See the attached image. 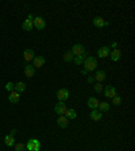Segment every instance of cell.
<instances>
[{"label": "cell", "instance_id": "1", "mask_svg": "<svg viewBox=\"0 0 135 151\" xmlns=\"http://www.w3.org/2000/svg\"><path fill=\"white\" fill-rule=\"evenodd\" d=\"M97 67V59L93 55H86L85 61H84V69L86 71H93Z\"/></svg>", "mask_w": 135, "mask_h": 151}, {"label": "cell", "instance_id": "2", "mask_svg": "<svg viewBox=\"0 0 135 151\" xmlns=\"http://www.w3.org/2000/svg\"><path fill=\"white\" fill-rule=\"evenodd\" d=\"M24 147L27 148V151H39L41 150V142L38 139L32 138L24 144Z\"/></svg>", "mask_w": 135, "mask_h": 151}, {"label": "cell", "instance_id": "3", "mask_svg": "<svg viewBox=\"0 0 135 151\" xmlns=\"http://www.w3.org/2000/svg\"><path fill=\"white\" fill-rule=\"evenodd\" d=\"M66 105H65V101H58L54 107V112L58 113L59 116H65V112H66Z\"/></svg>", "mask_w": 135, "mask_h": 151}, {"label": "cell", "instance_id": "4", "mask_svg": "<svg viewBox=\"0 0 135 151\" xmlns=\"http://www.w3.org/2000/svg\"><path fill=\"white\" fill-rule=\"evenodd\" d=\"M70 51H72V54L74 55V57H77V55H81V54L85 53V47H84L81 43H76L72 47V50H70Z\"/></svg>", "mask_w": 135, "mask_h": 151}, {"label": "cell", "instance_id": "5", "mask_svg": "<svg viewBox=\"0 0 135 151\" xmlns=\"http://www.w3.org/2000/svg\"><path fill=\"white\" fill-rule=\"evenodd\" d=\"M32 24H34V27H35L36 30H43L46 27V22L43 18H39V16H36L34 20H32Z\"/></svg>", "mask_w": 135, "mask_h": 151}, {"label": "cell", "instance_id": "6", "mask_svg": "<svg viewBox=\"0 0 135 151\" xmlns=\"http://www.w3.org/2000/svg\"><path fill=\"white\" fill-rule=\"evenodd\" d=\"M57 98H58L59 101H65V100H68L69 98V90L65 88L59 89L58 92H57Z\"/></svg>", "mask_w": 135, "mask_h": 151}, {"label": "cell", "instance_id": "7", "mask_svg": "<svg viewBox=\"0 0 135 151\" xmlns=\"http://www.w3.org/2000/svg\"><path fill=\"white\" fill-rule=\"evenodd\" d=\"M45 65V57L42 55H35L34 59H32V66L34 67H42Z\"/></svg>", "mask_w": 135, "mask_h": 151}, {"label": "cell", "instance_id": "8", "mask_svg": "<svg viewBox=\"0 0 135 151\" xmlns=\"http://www.w3.org/2000/svg\"><path fill=\"white\" fill-rule=\"evenodd\" d=\"M34 57H35V54H34V50H31V49H26L24 51H23V58L26 59L27 62L32 61V59H34Z\"/></svg>", "mask_w": 135, "mask_h": 151}, {"label": "cell", "instance_id": "9", "mask_svg": "<svg viewBox=\"0 0 135 151\" xmlns=\"http://www.w3.org/2000/svg\"><path fill=\"white\" fill-rule=\"evenodd\" d=\"M109 47L108 46H103V47H100L99 50H97V57H100V58H105V57H108L109 55Z\"/></svg>", "mask_w": 135, "mask_h": 151}, {"label": "cell", "instance_id": "10", "mask_svg": "<svg viewBox=\"0 0 135 151\" xmlns=\"http://www.w3.org/2000/svg\"><path fill=\"white\" fill-rule=\"evenodd\" d=\"M108 57L111 58V61H113V62H117V61L120 59V57H122L120 50H119V49H115L113 51H111V53H109V55H108Z\"/></svg>", "mask_w": 135, "mask_h": 151}, {"label": "cell", "instance_id": "11", "mask_svg": "<svg viewBox=\"0 0 135 151\" xmlns=\"http://www.w3.org/2000/svg\"><path fill=\"white\" fill-rule=\"evenodd\" d=\"M57 124L61 128H66L68 125H69V119H68L66 116H59L58 119H57Z\"/></svg>", "mask_w": 135, "mask_h": 151}, {"label": "cell", "instance_id": "12", "mask_svg": "<svg viewBox=\"0 0 135 151\" xmlns=\"http://www.w3.org/2000/svg\"><path fill=\"white\" fill-rule=\"evenodd\" d=\"M105 97H109V98H113L115 96H116V89L113 88V86H111V85H108V86H105Z\"/></svg>", "mask_w": 135, "mask_h": 151}, {"label": "cell", "instance_id": "13", "mask_svg": "<svg viewBox=\"0 0 135 151\" xmlns=\"http://www.w3.org/2000/svg\"><path fill=\"white\" fill-rule=\"evenodd\" d=\"M34 74H35V67L32 66V65H26L24 66V76L28 77V78H31Z\"/></svg>", "mask_w": 135, "mask_h": 151}, {"label": "cell", "instance_id": "14", "mask_svg": "<svg viewBox=\"0 0 135 151\" xmlns=\"http://www.w3.org/2000/svg\"><path fill=\"white\" fill-rule=\"evenodd\" d=\"M86 104H88V107H89V108H92V109H96V108L99 107L100 101L96 97H89V98H88V101H86Z\"/></svg>", "mask_w": 135, "mask_h": 151}, {"label": "cell", "instance_id": "15", "mask_svg": "<svg viewBox=\"0 0 135 151\" xmlns=\"http://www.w3.org/2000/svg\"><path fill=\"white\" fill-rule=\"evenodd\" d=\"M89 117L95 121H99V120H101V112L99 109H92L89 113Z\"/></svg>", "mask_w": 135, "mask_h": 151}, {"label": "cell", "instance_id": "16", "mask_svg": "<svg viewBox=\"0 0 135 151\" xmlns=\"http://www.w3.org/2000/svg\"><path fill=\"white\" fill-rule=\"evenodd\" d=\"M27 88V85L24 84V82H22V81H19V82H16L15 84V86H14V90L15 92H18V93H22V92H24Z\"/></svg>", "mask_w": 135, "mask_h": 151}, {"label": "cell", "instance_id": "17", "mask_svg": "<svg viewBox=\"0 0 135 151\" xmlns=\"http://www.w3.org/2000/svg\"><path fill=\"white\" fill-rule=\"evenodd\" d=\"M19 98H20V93H18V92H11L8 96V101L9 102H12V104H15V102H18L19 101Z\"/></svg>", "mask_w": 135, "mask_h": 151}, {"label": "cell", "instance_id": "18", "mask_svg": "<svg viewBox=\"0 0 135 151\" xmlns=\"http://www.w3.org/2000/svg\"><path fill=\"white\" fill-rule=\"evenodd\" d=\"M93 24H95V27L101 28V27L105 26V20H104L103 18H100V16H96V18L93 19Z\"/></svg>", "mask_w": 135, "mask_h": 151}, {"label": "cell", "instance_id": "19", "mask_svg": "<svg viewBox=\"0 0 135 151\" xmlns=\"http://www.w3.org/2000/svg\"><path fill=\"white\" fill-rule=\"evenodd\" d=\"M65 116H66V117H68L69 120H70V119H72V120H74V119L77 117V112L74 111L73 108H68V109H66V112H65Z\"/></svg>", "mask_w": 135, "mask_h": 151}, {"label": "cell", "instance_id": "20", "mask_svg": "<svg viewBox=\"0 0 135 151\" xmlns=\"http://www.w3.org/2000/svg\"><path fill=\"white\" fill-rule=\"evenodd\" d=\"M32 27H34V24H32V22L31 20H28V19H26L22 24V28L24 30V31H31Z\"/></svg>", "mask_w": 135, "mask_h": 151}, {"label": "cell", "instance_id": "21", "mask_svg": "<svg viewBox=\"0 0 135 151\" xmlns=\"http://www.w3.org/2000/svg\"><path fill=\"white\" fill-rule=\"evenodd\" d=\"M86 58V54H81V55H77V57L73 58V62L76 63V65H81V63H84V61H85Z\"/></svg>", "mask_w": 135, "mask_h": 151}, {"label": "cell", "instance_id": "22", "mask_svg": "<svg viewBox=\"0 0 135 151\" xmlns=\"http://www.w3.org/2000/svg\"><path fill=\"white\" fill-rule=\"evenodd\" d=\"M104 78H105V71H103V70L96 71V74H95V80L97 81V82H101Z\"/></svg>", "mask_w": 135, "mask_h": 151}, {"label": "cell", "instance_id": "23", "mask_svg": "<svg viewBox=\"0 0 135 151\" xmlns=\"http://www.w3.org/2000/svg\"><path fill=\"white\" fill-rule=\"evenodd\" d=\"M4 143H5V146H8V147L14 146V144H15V138L11 136V135H5L4 136Z\"/></svg>", "mask_w": 135, "mask_h": 151}, {"label": "cell", "instance_id": "24", "mask_svg": "<svg viewBox=\"0 0 135 151\" xmlns=\"http://www.w3.org/2000/svg\"><path fill=\"white\" fill-rule=\"evenodd\" d=\"M73 58H74V55L72 54V51H70V50L63 54V61H65V62H72Z\"/></svg>", "mask_w": 135, "mask_h": 151}, {"label": "cell", "instance_id": "25", "mask_svg": "<svg viewBox=\"0 0 135 151\" xmlns=\"http://www.w3.org/2000/svg\"><path fill=\"white\" fill-rule=\"evenodd\" d=\"M97 108H100L99 109L100 112H107V111H109V104L108 102H100Z\"/></svg>", "mask_w": 135, "mask_h": 151}, {"label": "cell", "instance_id": "26", "mask_svg": "<svg viewBox=\"0 0 135 151\" xmlns=\"http://www.w3.org/2000/svg\"><path fill=\"white\" fill-rule=\"evenodd\" d=\"M14 147H15V151H24V148H26L23 143H15Z\"/></svg>", "mask_w": 135, "mask_h": 151}, {"label": "cell", "instance_id": "27", "mask_svg": "<svg viewBox=\"0 0 135 151\" xmlns=\"http://www.w3.org/2000/svg\"><path fill=\"white\" fill-rule=\"evenodd\" d=\"M95 92L96 93H100V92H103V85H101V82H97V84H95Z\"/></svg>", "mask_w": 135, "mask_h": 151}, {"label": "cell", "instance_id": "28", "mask_svg": "<svg viewBox=\"0 0 135 151\" xmlns=\"http://www.w3.org/2000/svg\"><path fill=\"white\" fill-rule=\"evenodd\" d=\"M112 102H113V105H120L122 104V97L116 94V96L112 98Z\"/></svg>", "mask_w": 135, "mask_h": 151}, {"label": "cell", "instance_id": "29", "mask_svg": "<svg viewBox=\"0 0 135 151\" xmlns=\"http://www.w3.org/2000/svg\"><path fill=\"white\" fill-rule=\"evenodd\" d=\"M14 86H15V84H12V82H7V84H5V90L11 93V92H14Z\"/></svg>", "mask_w": 135, "mask_h": 151}, {"label": "cell", "instance_id": "30", "mask_svg": "<svg viewBox=\"0 0 135 151\" xmlns=\"http://www.w3.org/2000/svg\"><path fill=\"white\" fill-rule=\"evenodd\" d=\"M111 47H112L113 50L117 49V42H112V43H111Z\"/></svg>", "mask_w": 135, "mask_h": 151}, {"label": "cell", "instance_id": "31", "mask_svg": "<svg viewBox=\"0 0 135 151\" xmlns=\"http://www.w3.org/2000/svg\"><path fill=\"white\" fill-rule=\"evenodd\" d=\"M27 19H28V20H31V22H32V20L35 19V16H34L32 13H28V18H27Z\"/></svg>", "mask_w": 135, "mask_h": 151}, {"label": "cell", "instance_id": "32", "mask_svg": "<svg viewBox=\"0 0 135 151\" xmlns=\"http://www.w3.org/2000/svg\"><path fill=\"white\" fill-rule=\"evenodd\" d=\"M93 81H95V78L92 77V76H89V77H88V82H89V84H92Z\"/></svg>", "mask_w": 135, "mask_h": 151}, {"label": "cell", "instance_id": "33", "mask_svg": "<svg viewBox=\"0 0 135 151\" xmlns=\"http://www.w3.org/2000/svg\"><path fill=\"white\" fill-rule=\"evenodd\" d=\"M15 133H16V129H11V132H9L8 135H11V136H14Z\"/></svg>", "mask_w": 135, "mask_h": 151}]
</instances>
